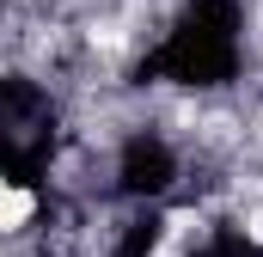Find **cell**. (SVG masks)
<instances>
[{
  "instance_id": "cell-1",
  "label": "cell",
  "mask_w": 263,
  "mask_h": 257,
  "mask_svg": "<svg viewBox=\"0 0 263 257\" xmlns=\"http://www.w3.org/2000/svg\"><path fill=\"white\" fill-rule=\"evenodd\" d=\"M31 190H18V184H6V196H0V227L6 233H25V221H31Z\"/></svg>"
},
{
  "instance_id": "cell-2",
  "label": "cell",
  "mask_w": 263,
  "mask_h": 257,
  "mask_svg": "<svg viewBox=\"0 0 263 257\" xmlns=\"http://www.w3.org/2000/svg\"><path fill=\"white\" fill-rule=\"evenodd\" d=\"M245 233H251V239H257V245H263V202H257V208H251V221H245Z\"/></svg>"
}]
</instances>
